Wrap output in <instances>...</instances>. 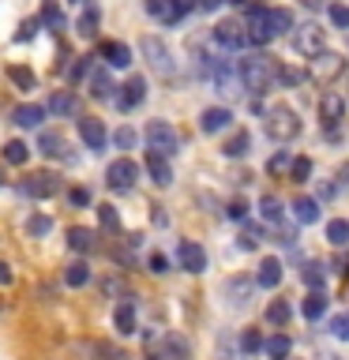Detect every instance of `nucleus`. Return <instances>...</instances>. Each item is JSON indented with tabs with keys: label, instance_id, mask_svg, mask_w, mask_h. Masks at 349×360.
Returning a JSON list of instances; mask_svg holds the SVG:
<instances>
[{
	"label": "nucleus",
	"instance_id": "de8ad7c7",
	"mask_svg": "<svg viewBox=\"0 0 349 360\" xmlns=\"http://www.w3.org/2000/svg\"><path fill=\"white\" fill-rule=\"evenodd\" d=\"M278 79H281L286 86H297L300 79H304V72H297V68H278Z\"/></svg>",
	"mask_w": 349,
	"mask_h": 360
},
{
	"label": "nucleus",
	"instance_id": "dca6fc26",
	"mask_svg": "<svg viewBox=\"0 0 349 360\" xmlns=\"http://www.w3.org/2000/svg\"><path fill=\"white\" fill-rule=\"evenodd\" d=\"M222 292H225V300H229L233 308H244L248 297H252V281H244V278H229V281L222 285Z\"/></svg>",
	"mask_w": 349,
	"mask_h": 360
},
{
	"label": "nucleus",
	"instance_id": "6ab92c4d",
	"mask_svg": "<svg viewBox=\"0 0 349 360\" xmlns=\"http://www.w3.org/2000/svg\"><path fill=\"white\" fill-rule=\"evenodd\" d=\"M191 8H196V0H162V11H158V19H162V22H180Z\"/></svg>",
	"mask_w": 349,
	"mask_h": 360
},
{
	"label": "nucleus",
	"instance_id": "a211bd4d",
	"mask_svg": "<svg viewBox=\"0 0 349 360\" xmlns=\"http://www.w3.org/2000/svg\"><path fill=\"white\" fill-rule=\"evenodd\" d=\"M11 120H15L19 128H38V124L45 120V109H42V105H30V101H27V105H15V109H11Z\"/></svg>",
	"mask_w": 349,
	"mask_h": 360
},
{
	"label": "nucleus",
	"instance_id": "39448f33",
	"mask_svg": "<svg viewBox=\"0 0 349 360\" xmlns=\"http://www.w3.org/2000/svg\"><path fill=\"white\" fill-rule=\"evenodd\" d=\"M146 143H151V154H177V146H180V135L173 124H165V120H151L146 124Z\"/></svg>",
	"mask_w": 349,
	"mask_h": 360
},
{
	"label": "nucleus",
	"instance_id": "3c124183",
	"mask_svg": "<svg viewBox=\"0 0 349 360\" xmlns=\"http://www.w3.org/2000/svg\"><path fill=\"white\" fill-rule=\"evenodd\" d=\"M151 270H154V274H165V270H169V259H165L162 252H154V255H151Z\"/></svg>",
	"mask_w": 349,
	"mask_h": 360
},
{
	"label": "nucleus",
	"instance_id": "aec40b11",
	"mask_svg": "<svg viewBox=\"0 0 349 360\" xmlns=\"http://www.w3.org/2000/svg\"><path fill=\"white\" fill-rule=\"evenodd\" d=\"M191 356V349L184 342V334H165V342H162V360H188Z\"/></svg>",
	"mask_w": 349,
	"mask_h": 360
},
{
	"label": "nucleus",
	"instance_id": "bb28decb",
	"mask_svg": "<svg viewBox=\"0 0 349 360\" xmlns=\"http://www.w3.org/2000/svg\"><path fill=\"white\" fill-rule=\"evenodd\" d=\"M326 240H331L334 248H345L349 244V221H342V218L326 221Z\"/></svg>",
	"mask_w": 349,
	"mask_h": 360
},
{
	"label": "nucleus",
	"instance_id": "f257e3e1",
	"mask_svg": "<svg viewBox=\"0 0 349 360\" xmlns=\"http://www.w3.org/2000/svg\"><path fill=\"white\" fill-rule=\"evenodd\" d=\"M293 30V15L286 8H252V15H248V41H255V45H267V41H274L278 34H286Z\"/></svg>",
	"mask_w": 349,
	"mask_h": 360
},
{
	"label": "nucleus",
	"instance_id": "393cba45",
	"mask_svg": "<svg viewBox=\"0 0 349 360\" xmlns=\"http://www.w3.org/2000/svg\"><path fill=\"white\" fill-rule=\"evenodd\" d=\"M113 323H117L120 334H132V330H135V304H132V300L117 304V311H113Z\"/></svg>",
	"mask_w": 349,
	"mask_h": 360
},
{
	"label": "nucleus",
	"instance_id": "4be33fe9",
	"mask_svg": "<svg viewBox=\"0 0 349 360\" xmlns=\"http://www.w3.org/2000/svg\"><path fill=\"white\" fill-rule=\"evenodd\" d=\"M293 218H297L300 225H315V221H319V202L308 199V195H300L297 202H293Z\"/></svg>",
	"mask_w": 349,
	"mask_h": 360
},
{
	"label": "nucleus",
	"instance_id": "37998d69",
	"mask_svg": "<svg viewBox=\"0 0 349 360\" xmlns=\"http://www.w3.org/2000/svg\"><path fill=\"white\" fill-rule=\"evenodd\" d=\"M11 83L19 90H34V72L30 68H11Z\"/></svg>",
	"mask_w": 349,
	"mask_h": 360
},
{
	"label": "nucleus",
	"instance_id": "9b49d317",
	"mask_svg": "<svg viewBox=\"0 0 349 360\" xmlns=\"http://www.w3.org/2000/svg\"><path fill=\"white\" fill-rule=\"evenodd\" d=\"M23 191H27V195H38V199H49L61 191V176L56 173H34V176L23 180Z\"/></svg>",
	"mask_w": 349,
	"mask_h": 360
},
{
	"label": "nucleus",
	"instance_id": "a18cd8bd",
	"mask_svg": "<svg viewBox=\"0 0 349 360\" xmlns=\"http://www.w3.org/2000/svg\"><path fill=\"white\" fill-rule=\"evenodd\" d=\"M241 349H244V353H259V349H263V338H259V330H244V334H241Z\"/></svg>",
	"mask_w": 349,
	"mask_h": 360
},
{
	"label": "nucleus",
	"instance_id": "ddd939ff",
	"mask_svg": "<svg viewBox=\"0 0 349 360\" xmlns=\"http://www.w3.org/2000/svg\"><path fill=\"white\" fill-rule=\"evenodd\" d=\"M233 124V112L225 109V105H214V109H203V117H199V128L214 135V131H225Z\"/></svg>",
	"mask_w": 349,
	"mask_h": 360
},
{
	"label": "nucleus",
	"instance_id": "473e14b6",
	"mask_svg": "<svg viewBox=\"0 0 349 360\" xmlns=\"http://www.w3.org/2000/svg\"><path fill=\"white\" fill-rule=\"evenodd\" d=\"M248 143H252V139H248V131H236L233 139H225L222 150H225V158H244L248 154Z\"/></svg>",
	"mask_w": 349,
	"mask_h": 360
},
{
	"label": "nucleus",
	"instance_id": "c85d7f7f",
	"mask_svg": "<svg viewBox=\"0 0 349 360\" xmlns=\"http://www.w3.org/2000/svg\"><path fill=\"white\" fill-rule=\"evenodd\" d=\"M72 109H75V98L68 90H56L49 98V112H56V117H72Z\"/></svg>",
	"mask_w": 349,
	"mask_h": 360
},
{
	"label": "nucleus",
	"instance_id": "5701e85b",
	"mask_svg": "<svg viewBox=\"0 0 349 360\" xmlns=\"http://www.w3.org/2000/svg\"><path fill=\"white\" fill-rule=\"evenodd\" d=\"M278 281H281V263L278 259H263V263H259V274H255V285L274 289Z\"/></svg>",
	"mask_w": 349,
	"mask_h": 360
},
{
	"label": "nucleus",
	"instance_id": "412c9836",
	"mask_svg": "<svg viewBox=\"0 0 349 360\" xmlns=\"http://www.w3.org/2000/svg\"><path fill=\"white\" fill-rule=\"evenodd\" d=\"M68 248L72 252H94V229H87V225H75V229H68Z\"/></svg>",
	"mask_w": 349,
	"mask_h": 360
},
{
	"label": "nucleus",
	"instance_id": "09e8293b",
	"mask_svg": "<svg viewBox=\"0 0 349 360\" xmlns=\"http://www.w3.org/2000/svg\"><path fill=\"white\" fill-rule=\"evenodd\" d=\"M289 165H293V158H289V154H274V158L267 162V169H270V173H286Z\"/></svg>",
	"mask_w": 349,
	"mask_h": 360
},
{
	"label": "nucleus",
	"instance_id": "49530a36",
	"mask_svg": "<svg viewBox=\"0 0 349 360\" xmlns=\"http://www.w3.org/2000/svg\"><path fill=\"white\" fill-rule=\"evenodd\" d=\"M331 22L338 30H349V8L345 4H331Z\"/></svg>",
	"mask_w": 349,
	"mask_h": 360
},
{
	"label": "nucleus",
	"instance_id": "bf43d9fd",
	"mask_svg": "<svg viewBox=\"0 0 349 360\" xmlns=\"http://www.w3.org/2000/svg\"><path fill=\"white\" fill-rule=\"evenodd\" d=\"M338 270H342V274L349 270V252H342V255H338Z\"/></svg>",
	"mask_w": 349,
	"mask_h": 360
},
{
	"label": "nucleus",
	"instance_id": "f8f14e48",
	"mask_svg": "<svg viewBox=\"0 0 349 360\" xmlns=\"http://www.w3.org/2000/svg\"><path fill=\"white\" fill-rule=\"evenodd\" d=\"M319 117H323V128H334V124L345 117V98L334 94V90H326L323 101H319Z\"/></svg>",
	"mask_w": 349,
	"mask_h": 360
},
{
	"label": "nucleus",
	"instance_id": "2eb2a0df",
	"mask_svg": "<svg viewBox=\"0 0 349 360\" xmlns=\"http://www.w3.org/2000/svg\"><path fill=\"white\" fill-rule=\"evenodd\" d=\"M146 173H151V180L158 188H169L173 184V169H169V162L162 154H146Z\"/></svg>",
	"mask_w": 349,
	"mask_h": 360
},
{
	"label": "nucleus",
	"instance_id": "c03bdc74",
	"mask_svg": "<svg viewBox=\"0 0 349 360\" xmlns=\"http://www.w3.org/2000/svg\"><path fill=\"white\" fill-rule=\"evenodd\" d=\"M49 229H53V221L45 218V214H34V218L27 221V233H30V236H45Z\"/></svg>",
	"mask_w": 349,
	"mask_h": 360
},
{
	"label": "nucleus",
	"instance_id": "6e6552de",
	"mask_svg": "<svg viewBox=\"0 0 349 360\" xmlns=\"http://www.w3.org/2000/svg\"><path fill=\"white\" fill-rule=\"evenodd\" d=\"M342 72H345V60H342L338 53H319V56L312 60V79H315V83H323V86L334 83Z\"/></svg>",
	"mask_w": 349,
	"mask_h": 360
},
{
	"label": "nucleus",
	"instance_id": "58836bf2",
	"mask_svg": "<svg viewBox=\"0 0 349 360\" xmlns=\"http://www.w3.org/2000/svg\"><path fill=\"white\" fill-rule=\"evenodd\" d=\"M75 30L83 34V38H94V34H98V11H94V8H87V11H83V19L75 22Z\"/></svg>",
	"mask_w": 349,
	"mask_h": 360
},
{
	"label": "nucleus",
	"instance_id": "052dcab7",
	"mask_svg": "<svg viewBox=\"0 0 349 360\" xmlns=\"http://www.w3.org/2000/svg\"><path fill=\"white\" fill-rule=\"evenodd\" d=\"M300 4H304V8H323L326 0H300Z\"/></svg>",
	"mask_w": 349,
	"mask_h": 360
},
{
	"label": "nucleus",
	"instance_id": "6e6d98bb",
	"mask_svg": "<svg viewBox=\"0 0 349 360\" xmlns=\"http://www.w3.org/2000/svg\"><path fill=\"white\" fill-rule=\"evenodd\" d=\"M83 75H87V60H75L72 72H68V79H83Z\"/></svg>",
	"mask_w": 349,
	"mask_h": 360
},
{
	"label": "nucleus",
	"instance_id": "f704fd0d",
	"mask_svg": "<svg viewBox=\"0 0 349 360\" xmlns=\"http://www.w3.org/2000/svg\"><path fill=\"white\" fill-rule=\"evenodd\" d=\"M61 146H64V139H61L56 131H42V135H38V150H42V154L56 158V154H61Z\"/></svg>",
	"mask_w": 349,
	"mask_h": 360
},
{
	"label": "nucleus",
	"instance_id": "ea45409f",
	"mask_svg": "<svg viewBox=\"0 0 349 360\" xmlns=\"http://www.w3.org/2000/svg\"><path fill=\"white\" fill-rule=\"evenodd\" d=\"M304 281L312 285V292H319L323 281H326V270H323L319 263H308V266H304Z\"/></svg>",
	"mask_w": 349,
	"mask_h": 360
},
{
	"label": "nucleus",
	"instance_id": "4c0bfd02",
	"mask_svg": "<svg viewBox=\"0 0 349 360\" xmlns=\"http://www.w3.org/2000/svg\"><path fill=\"white\" fill-rule=\"evenodd\" d=\"M326 330H331L334 338H342V342H349V311H338V315H331Z\"/></svg>",
	"mask_w": 349,
	"mask_h": 360
},
{
	"label": "nucleus",
	"instance_id": "13d9d810",
	"mask_svg": "<svg viewBox=\"0 0 349 360\" xmlns=\"http://www.w3.org/2000/svg\"><path fill=\"white\" fill-rule=\"evenodd\" d=\"M0 285H11V270H8V263H0Z\"/></svg>",
	"mask_w": 349,
	"mask_h": 360
},
{
	"label": "nucleus",
	"instance_id": "20e7f679",
	"mask_svg": "<svg viewBox=\"0 0 349 360\" xmlns=\"http://www.w3.org/2000/svg\"><path fill=\"white\" fill-rule=\"evenodd\" d=\"M293 49L300 56H308V60H315L319 53H326V30L319 22H300V27L293 30Z\"/></svg>",
	"mask_w": 349,
	"mask_h": 360
},
{
	"label": "nucleus",
	"instance_id": "9d476101",
	"mask_svg": "<svg viewBox=\"0 0 349 360\" xmlns=\"http://www.w3.org/2000/svg\"><path fill=\"white\" fill-rule=\"evenodd\" d=\"M177 259H180V270H188V274H203L207 270V252L196 240H180Z\"/></svg>",
	"mask_w": 349,
	"mask_h": 360
},
{
	"label": "nucleus",
	"instance_id": "423d86ee",
	"mask_svg": "<svg viewBox=\"0 0 349 360\" xmlns=\"http://www.w3.org/2000/svg\"><path fill=\"white\" fill-rule=\"evenodd\" d=\"M139 49H143V56L151 60V68H154V72L162 75V79H173V75H177V60H173V53H169L158 38H143Z\"/></svg>",
	"mask_w": 349,
	"mask_h": 360
},
{
	"label": "nucleus",
	"instance_id": "f3484780",
	"mask_svg": "<svg viewBox=\"0 0 349 360\" xmlns=\"http://www.w3.org/2000/svg\"><path fill=\"white\" fill-rule=\"evenodd\" d=\"M79 135H83V143L90 146V150H101V146H106V128H101V120H79Z\"/></svg>",
	"mask_w": 349,
	"mask_h": 360
},
{
	"label": "nucleus",
	"instance_id": "f03ea898",
	"mask_svg": "<svg viewBox=\"0 0 349 360\" xmlns=\"http://www.w3.org/2000/svg\"><path fill=\"white\" fill-rule=\"evenodd\" d=\"M236 75H241L244 90L267 94V90L274 86V79H278V64L270 60V56H248V60H241V68H236Z\"/></svg>",
	"mask_w": 349,
	"mask_h": 360
},
{
	"label": "nucleus",
	"instance_id": "c756f323",
	"mask_svg": "<svg viewBox=\"0 0 349 360\" xmlns=\"http://www.w3.org/2000/svg\"><path fill=\"white\" fill-rule=\"evenodd\" d=\"M259 214H263V221L281 225V202H278L274 195H263V199H259Z\"/></svg>",
	"mask_w": 349,
	"mask_h": 360
},
{
	"label": "nucleus",
	"instance_id": "72a5a7b5",
	"mask_svg": "<svg viewBox=\"0 0 349 360\" xmlns=\"http://www.w3.org/2000/svg\"><path fill=\"white\" fill-rule=\"evenodd\" d=\"M64 281H68V285H72V289L87 285V281H90V266H87V263H72V266L64 270Z\"/></svg>",
	"mask_w": 349,
	"mask_h": 360
},
{
	"label": "nucleus",
	"instance_id": "e433bc0d",
	"mask_svg": "<svg viewBox=\"0 0 349 360\" xmlns=\"http://www.w3.org/2000/svg\"><path fill=\"white\" fill-rule=\"evenodd\" d=\"M30 158V150H27V143H19V139H11L8 146H4V162H11V165H23Z\"/></svg>",
	"mask_w": 349,
	"mask_h": 360
},
{
	"label": "nucleus",
	"instance_id": "79ce46f5",
	"mask_svg": "<svg viewBox=\"0 0 349 360\" xmlns=\"http://www.w3.org/2000/svg\"><path fill=\"white\" fill-rule=\"evenodd\" d=\"M42 19L49 22V27H56V30L64 27V15H61V8H56L53 0H45V4H42Z\"/></svg>",
	"mask_w": 349,
	"mask_h": 360
},
{
	"label": "nucleus",
	"instance_id": "cd10ccee",
	"mask_svg": "<svg viewBox=\"0 0 349 360\" xmlns=\"http://www.w3.org/2000/svg\"><path fill=\"white\" fill-rule=\"evenodd\" d=\"M300 311H304V319H319V315L326 311V297L323 292H308L304 304H300Z\"/></svg>",
	"mask_w": 349,
	"mask_h": 360
},
{
	"label": "nucleus",
	"instance_id": "0eeeda50",
	"mask_svg": "<svg viewBox=\"0 0 349 360\" xmlns=\"http://www.w3.org/2000/svg\"><path fill=\"white\" fill-rule=\"evenodd\" d=\"M106 180H109V188L128 191V188H135V180H139V165H135L132 158H117V162H109Z\"/></svg>",
	"mask_w": 349,
	"mask_h": 360
},
{
	"label": "nucleus",
	"instance_id": "4468645a",
	"mask_svg": "<svg viewBox=\"0 0 349 360\" xmlns=\"http://www.w3.org/2000/svg\"><path fill=\"white\" fill-rule=\"evenodd\" d=\"M120 90H124V94L117 98V105H120L124 112H128V109H135V105H139V101L146 98V79H139V75H132V79H128V83H124Z\"/></svg>",
	"mask_w": 349,
	"mask_h": 360
},
{
	"label": "nucleus",
	"instance_id": "4d7b16f0",
	"mask_svg": "<svg viewBox=\"0 0 349 360\" xmlns=\"http://www.w3.org/2000/svg\"><path fill=\"white\" fill-rule=\"evenodd\" d=\"M222 4H225V0H199V8H203V11H218Z\"/></svg>",
	"mask_w": 349,
	"mask_h": 360
},
{
	"label": "nucleus",
	"instance_id": "864d4df0",
	"mask_svg": "<svg viewBox=\"0 0 349 360\" xmlns=\"http://www.w3.org/2000/svg\"><path fill=\"white\" fill-rule=\"evenodd\" d=\"M34 30H38V19H27V22H23V30H19V41H30Z\"/></svg>",
	"mask_w": 349,
	"mask_h": 360
},
{
	"label": "nucleus",
	"instance_id": "7ed1b4c3",
	"mask_svg": "<svg viewBox=\"0 0 349 360\" xmlns=\"http://www.w3.org/2000/svg\"><path fill=\"white\" fill-rule=\"evenodd\" d=\"M263 128H267V135L274 143H289V139H297V135H300V117L289 105H274V109H267Z\"/></svg>",
	"mask_w": 349,
	"mask_h": 360
},
{
	"label": "nucleus",
	"instance_id": "5fc2aeb1",
	"mask_svg": "<svg viewBox=\"0 0 349 360\" xmlns=\"http://www.w3.org/2000/svg\"><path fill=\"white\" fill-rule=\"evenodd\" d=\"M244 214H248V207H244L241 199H233V202H229V218H233V221H241Z\"/></svg>",
	"mask_w": 349,
	"mask_h": 360
},
{
	"label": "nucleus",
	"instance_id": "b1692460",
	"mask_svg": "<svg viewBox=\"0 0 349 360\" xmlns=\"http://www.w3.org/2000/svg\"><path fill=\"white\" fill-rule=\"evenodd\" d=\"M263 353L270 356V360H289V353H293V342L286 334H270L267 342H263Z\"/></svg>",
	"mask_w": 349,
	"mask_h": 360
},
{
	"label": "nucleus",
	"instance_id": "c9c22d12",
	"mask_svg": "<svg viewBox=\"0 0 349 360\" xmlns=\"http://www.w3.org/2000/svg\"><path fill=\"white\" fill-rule=\"evenodd\" d=\"M289 315H293V308H289V304H286V300H274V304L267 308V323H274V326H286V323H289Z\"/></svg>",
	"mask_w": 349,
	"mask_h": 360
},
{
	"label": "nucleus",
	"instance_id": "2f4dec72",
	"mask_svg": "<svg viewBox=\"0 0 349 360\" xmlns=\"http://www.w3.org/2000/svg\"><path fill=\"white\" fill-rule=\"evenodd\" d=\"M90 94H94L98 101H109L113 98V79L106 72H98L94 79H90Z\"/></svg>",
	"mask_w": 349,
	"mask_h": 360
},
{
	"label": "nucleus",
	"instance_id": "8fccbe9b",
	"mask_svg": "<svg viewBox=\"0 0 349 360\" xmlns=\"http://www.w3.org/2000/svg\"><path fill=\"white\" fill-rule=\"evenodd\" d=\"M135 139H139V135H135L132 128H120V131H117V146H120V150H132Z\"/></svg>",
	"mask_w": 349,
	"mask_h": 360
},
{
	"label": "nucleus",
	"instance_id": "a19ab883",
	"mask_svg": "<svg viewBox=\"0 0 349 360\" xmlns=\"http://www.w3.org/2000/svg\"><path fill=\"white\" fill-rule=\"evenodd\" d=\"M289 173H293V180H297V184H304V180L312 176V158H293Z\"/></svg>",
	"mask_w": 349,
	"mask_h": 360
},
{
	"label": "nucleus",
	"instance_id": "a878e982",
	"mask_svg": "<svg viewBox=\"0 0 349 360\" xmlns=\"http://www.w3.org/2000/svg\"><path fill=\"white\" fill-rule=\"evenodd\" d=\"M101 53H106V60H109L113 68H128V64H132V49H128L124 41H109Z\"/></svg>",
	"mask_w": 349,
	"mask_h": 360
},
{
	"label": "nucleus",
	"instance_id": "603ef678",
	"mask_svg": "<svg viewBox=\"0 0 349 360\" xmlns=\"http://www.w3.org/2000/svg\"><path fill=\"white\" fill-rule=\"evenodd\" d=\"M68 199H72L75 207H87V202H90V191H87V188H72V195H68Z\"/></svg>",
	"mask_w": 349,
	"mask_h": 360
},
{
	"label": "nucleus",
	"instance_id": "1a4fd4ad",
	"mask_svg": "<svg viewBox=\"0 0 349 360\" xmlns=\"http://www.w3.org/2000/svg\"><path fill=\"white\" fill-rule=\"evenodd\" d=\"M214 41H218L222 49H244V45H248L244 22H236V19H222L218 27H214Z\"/></svg>",
	"mask_w": 349,
	"mask_h": 360
},
{
	"label": "nucleus",
	"instance_id": "7c9ffc66",
	"mask_svg": "<svg viewBox=\"0 0 349 360\" xmlns=\"http://www.w3.org/2000/svg\"><path fill=\"white\" fill-rule=\"evenodd\" d=\"M98 221H101V229H106V233H120V214H117V207H109V202H101V207H98Z\"/></svg>",
	"mask_w": 349,
	"mask_h": 360
}]
</instances>
